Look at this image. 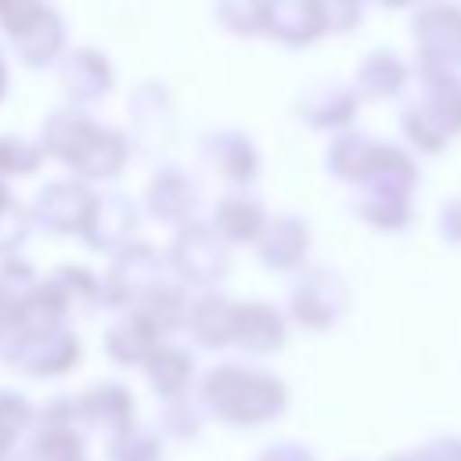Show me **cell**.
I'll return each instance as SVG.
<instances>
[{
    "label": "cell",
    "mask_w": 461,
    "mask_h": 461,
    "mask_svg": "<svg viewBox=\"0 0 461 461\" xmlns=\"http://www.w3.org/2000/svg\"><path fill=\"white\" fill-rule=\"evenodd\" d=\"M202 403L223 425L256 429L274 421L285 411L288 393H285V382L267 371L223 364L202 378Z\"/></svg>",
    "instance_id": "cell-1"
},
{
    "label": "cell",
    "mask_w": 461,
    "mask_h": 461,
    "mask_svg": "<svg viewBox=\"0 0 461 461\" xmlns=\"http://www.w3.org/2000/svg\"><path fill=\"white\" fill-rule=\"evenodd\" d=\"M72 407H76V421H79L83 436L97 432V436H104L108 447L133 429V396L115 382L94 385L90 393L76 396Z\"/></svg>",
    "instance_id": "cell-2"
},
{
    "label": "cell",
    "mask_w": 461,
    "mask_h": 461,
    "mask_svg": "<svg viewBox=\"0 0 461 461\" xmlns=\"http://www.w3.org/2000/svg\"><path fill=\"white\" fill-rule=\"evenodd\" d=\"M29 461H83V429L72 400H54L29 439Z\"/></svg>",
    "instance_id": "cell-3"
},
{
    "label": "cell",
    "mask_w": 461,
    "mask_h": 461,
    "mask_svg": "<svg viewBox=\"0 0 461 461\" xmlns=\"http://www.w3.org/2000/svg\"><path fill=\"white\" fill-rule=\"evenodd\" d=\"M76 360H79V339L68 328H54V331L22 339L7 364L25 375L43 378V375H61V371L76 367Z\"/></svg>",
    "instance_id": "cell-4"
},
{
    "label": "cell",
    "mask_w": 461,
    "mask_h": 461,
    "mask_svg": "<svg viewBox=\"0 0 461 461\" xmlns=\"http://www.w3.org/2000/svg\"><path fill=\"white\" fill-rule=\"evenodd\" d=\"M346 306V288L328 270H313L295 292H292V313L310 328H328Z\"/></svg>",
    "instance_id": "cell-5"
},
{
    "label": "cell",
    "mask_w": 461,
    "mask_h": 461,
    "mask_svg": "<svg viewBox=\"0 0 461 461\" xmlns=\"http://www.w3.org/2000/svg\"><path fill=\"white\" fill-rule=\"evenodd\" d=\"M234 342L249 353H274L285 342V324L270 306H238V321H234Z\"/></svg>",
    "instance_id": "cell-6"
},
{
    "label": "cell",
    "mask_w": 461,
    "mask_h": 461,
    "mask_svg": "<svg viewBox=\"0 0 461 461\" xmlns=\"http://www.w3.org/2000/svg\"><path fill=\"white\" fill-rule=\"evenodd\" d=\"M144 364H148V382H151L155 396H162L166 403L184 396V389L191 382V357L184 349H176V346H155Z\"/></svg>",
    "instance_id": "cell-7"
},
{
    "label": "cell",
    "mask_w": 461,
    "mask_h": 461,
    "mask_svg": "<svg viewBox=\"0 0 461 461\" xmlns=\"http://www.w3.org/2000/svg\"><path fill=\"white\" fill-rule=\"evenodd\" d=\"M108 353L115 357V364H140L151 357V349L158 346V331L140 317V313H130L126 321H119L108 339H104Z\"/></svg>",
    "instance_id": "cell-8"
},
{
    "label": "cell",
    "mask_w": 461,
    "mask_h": 461,
    "mask_svg": "<svg viewBox=\"0 0 461 461\" xmlns=\"http://www.w3.org/2000/svg\"><path fill=\"white\" fill-rule=\"evenodd\" d=\"M234 321H238V306H230L227 299H212L209 295L191 310V331L209 349L234 342Z\"/></svg>",
    "instance_id": "cell-9"
},
{
    "label": "cell",
    "mask_w": 461,
    "mask_h": 461,
    "mask_svg": "<svg viewBox=\"0 0 461 461\" xmlns=\"http://www.w3.org/2000/svg\"><path fill=\"white\" fill-rule=\"evenodd\" d=\"M176 256H180V270L191 277V281H212L223 274V252L212 238L191 230L180 238L176 245Z\"/></svg>",
    "instance_id": "cell-10"
},
{
    "label": "cell",
    "mask_w": 461,
    "mask_h": 461,
    "mask_svg": "<svg viewBox=\"0 0 461 461\" xmlns=\"http://www.w3.org/2000/svg\"><path fill=\"white\" fill-rule=\"evenodd\" d=\"M29 421H32V407H29V400L18 396V393L0 389V461L11 457L18 436L29 429Z\"/></svg>",
    "instance_id": "cell-11"
},
{
    "label": "cell",
    "mask_w": 461,
    "mask_h": 461,
    "mask_svg": "<svg viewBox=\"0 0 461 461\" xmlns=\"http://www.w3.org/2000/svg\"><path fill=\"white\" fill-rule=\"evenodd\" d=\"M162 429L176 439H187V436H198L202 429V418H198V407H191L184 396L180 400H169L166 403V414H162Z\"/></svg>",
    "instance_id": "cell-12"
},
{
    "label": "cell",
    "mask_w": 461,
    "mask_h": 461,
    "mask_svg": "<svg viewBox=\"0 0 461 461\" xmlns=\"http://www.w3.org/2000/svg\"><path fill=\"white\" fill-rule=\"evenodd\" d=\"M418 461H461V436H436L414 450Z\"/></svg>",
    "instance_id": "cell-13"
},
{
    "label": "cell",
    "mask_w": 461,
    "mask_h": 461,
    "mask_svg": "<svg viewBox=\"0 0 461 461\" xmlns=\"http://www.w3.org/2000/svg\"><path fill=\"white\" fill-rule=\"evenodd\" d=\"M256 461H313V454L306 447H299V443H274Z\"/></svg>",
    "instance_id": "cell-14"
},
{
    "label": "cell",
    "mask_w": 461,
    "mask_h": 461,
    "mask_svg": "<svg viewBox=\"0 0 461 461\" xmlns=\"http://www.w3.org/2000/svg\"><path fill=\"white\" fill-rule=\"evenodd\" d=\"M389 461H418V457H414V450H411V454H396V457H389Z\"/></svg>",
    "instance_id": "cell-15"
},
{
    "label": "cell",
    "mask_w": 461,
    "mask_h": 461,
    "mask_svg": "<svg viewBox=\"0 0 461 461\" xmlns=\"http://www.w3.org/2000/svg\"><path fill=\"white\" fill-rule=\"evenodd\" d=\"M385 4H407V0H385Z\"/></svg>",
    "instance_id": "cell-16"
}]
</instances>
